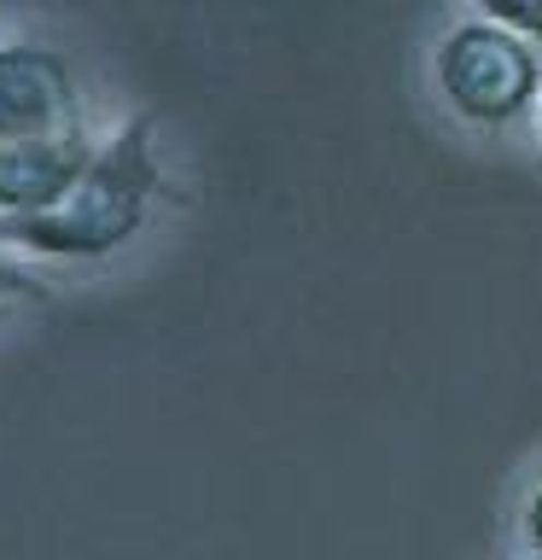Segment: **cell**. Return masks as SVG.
<instances>
[{
	"label": "cell",
	"instance_id": "1",
	"mask_svg": "<svg viewBox=\"0 0 542 560\" xmlns=\"http://www.w3.org/2000/svg\"><path fill=\"white\" fill-rule=\"evenodd\" d=\"M157 187H164V164H157L152 122L129 117L111 140H99L94 164L76 175V187L59 205L0 222V245H17V252H35V257H64V262L111 257L146 228Z\"/></svg>",
	"mask_w": 542,
	"mask_h": 560
},
{
	"label": "cell",
	"instance_id": "2",
	"mask_svg": "<svg viewBox=\"0 0 542 560\" xmlns=\"http://www.w3.org/2000/svg\"><path fill=\"white\" fill-rule=\"evenodd\" d=\"M432 77H437V94L449 100V112L479 122V129L519 122L542 100L537 42H525L519 30L490 24V18H467V24H455L437 42Z\"/></svg>",
	"mask_w": 542,
	"mask_h": 560
},
{
	"label": "cell",
	"instance_id": "3",
	"mask_svg": "<svg viewBox=\"0 0 542 560\" xmlns=\"http://www.w3.org/2000/svg\"><path fill=\"white\" fill-rule=\"evenodd\" d=\"M76 122H82V94L64 52L35 42H0V147L76 129Z\"/></svg>",
	"mask_w": 542,
	"mask_h": 560
},
{
	"label": "cell",
	"instance_id": "4",
	"mask_svg": "<svg viewBox=\"0 0 542 560\" xmlns=\"http://www.w3.org/2000/svg\"><path fill=\"white\" fill-rule=\"evenodd\" d=\"M94 140L87 129H59V135H35V140H7L0 147V222L35 217V210L59 205L76 175L94 164Z\"/></svg>",
	"mask_w": 542,
	"mask_h": 560
},
{
	"label": "cell",
	"instance_id": "5",
	"mask_svg": "<svg viewBox=\"0 0 542 560\" xmlns=\"http://www.w3.org/2000/svg\"><path fill=\"white\" fill-rule=\"evenodd\" d=\"M479 18L502 30H519L525 42H542V0H479Z\"/></svg>",
	"mask_w": 542,
	"mask_h": 560
},
{
	"label": "cell",
	"instance_id": "6",
	"mask_svg": "<svg viewBox=\"0 0 542 560\" xmlns=\"http://www.w3.org/2000/svg\"><path fill=\"white\" fill-rule=\"evenodd\" d=\"M30 292H35V275L0 252V304H7V298H30Z\"/></svg>",
	"mask_w": 542,
	"mask_h": 560
},
{
	"label": "cell",
	"instance_id": "7",
	"mask_svg": "<svg viewBox=\"0 0 542 560\" xmlns=\"http://www.w3.org/2000/svg\"><path fill=\"white\" fill-rule=\"evenodd\" d=\"M519 525H525V542H531V555L542 560V485L531 490V502H525V520H519Z\"/></svg>",
	"mask_w": 542,
	"mask_h": 560
},
{
	"label": "cell",
	"instance_id": "8",
	"mask_svg": "<svg viewBox=\"0 0 542 560\" xmlns=\"http://www.w3.org/2000/svg\"><path fill=\"white\" fill-rule=\"evenodd\" d=\"M537 129H542V100H537Z\"/></svg>",
	"mask_w": 542,
	"mask_h": 560
}]
</instances>
